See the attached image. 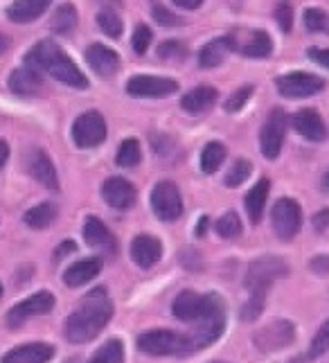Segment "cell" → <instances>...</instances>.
<instances>
[{
	"instance_id": "obj_40",
	"label": "cell",
	"mask_w": 329,
	"mask_h": 363,
	"mask_svg": "<svg viewBox=\"0 0 329 363\" xmlns=\"http://www.w3.org/2000/svg\"><path fill=\"white\" fill-rule=\"evenodd\" d=\"M329 352V318L320 325L309 343V359H320Z\"/></svg>"
},
{
	"instance_id": "obj_11",
	"label": "cell",
	"mask_w": 329,
	"mask_h": 363,
	"mask_svg": "<svg viewBox=\"0 0 329 363\" xmlns=\"http://www.w3.org/2000/svg\"><path fill=\"white\" fill-rule=\"evenodd\" d=\"M151 210L160 221H179L183 217V196L172 181H160L151 190Z\"/></svg>"
},
{
	"instance_id": "obj_17",
	"label": "cell",
	"mask_w": 329,
	"mask_h": 363,
	"mask_svg": "<svg viewBox=\"0 0 329 363\" xmlns=\"http://www.w3.org/2000/svg\"><path fill=\"white\" fill-rule=\"evenodd\" d=\"M129 253H131V259L135 267L149 271L162 259V242L154 235H138V237H133Z\"/></svg>"
},
{
	"instance_id": "obj_19",
	"label": "cell",
	"mask_w": 329,
	"mask_h": 363,
	"mask_svg": "<svg viewBox=\"0 0 329 363\" xmlns=\"http://www.w3.org/2000/svg\"><path fill=\"white\" fill-rule=\"evenodd\" d=\"M102 257H84L63 271V284L70 286V289H79V286L93 282L102 273Z\"/></svg>"
},
{
	"instance_id": "obj_35",
	"label": "cell",
	"mask_w": 329,
	"mask_h": 363,
	"mask_svg": "<svg viewBox=\"0 0 329 363\" xmlns=\"http://www.w3.org/2000/svg\"><path fill=\"white\" fill-rule=\"evenodd\" d=\"M302 25L311 34H329V14L323 7H307L302 14Z\"/></svg>"
},
{
	"instance_id": "obj_18",
	"label": "cell",
	"mask_w": 329,
	"mask_h": 363,
	"mask_svg": "<svg viewBox=\"0 0 329 363\" xmlns=\"http://www.w3.org/2000/svg\"><path fill=\"white\" fill-rule=\"evenodd\" d=\"M102 199L113 210H129L135 206L138 192L131 181L122 177H111L102 185Z\"/></svg>"
},
{
	"instance_id": "obj_13",
	"label": "cell",
	"mask_w": 329,
	"mask_h": 363,
	"mask_svg": "<svg viewBox=\"0 0 329 363\" xmlns=\"http://www.w3.org/2000/svg\"><path fill=\"white\" fill-rule=\"evenodd\" d=\"M106 120L99 111H86L72 122V140L79 149H95L106 140Z\"/></svg>"
},
{
	"instance_id": "obj_51",
	"label": "cell",
	"mask_w": 329,
	"mask_h": 363,
	"mask_svg": "<svg viewBox=\"0 0 329 363\" xmlns=\"http://www.w3.org/2000/svg\"><path fill=\"white\" fill-rule=\"evenodd\" d=\"M7 158H9V145L5 140H0V167H5Z\"/></svg>"
},
{
	"instance_id": "obj_49",
	"label": "cell",
	"mask_w": 329,
	"mask_h": 363,
	"mask_svg": "<svg viewBox=\"0 0 329 363\" xmlns=\"http://www.w3.org/2000/svg\"><path fill=\"white\" fill-rule=\"evenodd\" d=\"M74 250H77V244H74V242H63V244L55 250V259L59 262V259H63L66 255L74 253Z\"/></svg>"
},
{
	"instance_id": "obj_15",
	"label": "cell",
	"mask_w": 329,
	"mask_h": 363,
	"mask_svg": "<svg viewBox=\"0 0 329 363\" xmlns=\"http://www.w3.org/2000/svg\"><path fill=\"white\" fill-rule=\"evenodd\" d=\"M179 91V82L172 77H158V74H135L126 82V93L131 97L160 99L169 97Z\"/></svg>"
},
{
	"instance_id": "obj_7",
	"label": "cell",
	"mask_w": 329,
	"mask_h": 363,
	"mask_svg": "<svg viewBox=\"0 0 329 363\" xmlns=\"http://www.w3.org/2000/svg\"><path fill=\"white\" fill-rule=\"evenodd\" d=\"M230 52H237L248 59H267L273 55V39L267 30L237 28L225 34Z\"/></svg>"
},
{
	"instance_id": "obj_38",
	"label": "cell",
	"mask_w": 329,
	"mask_h": 363,
	"mask_svg": "<svg viewBox=\"0 0 329 363\" xmlns=\"http://www.w3.org/2000/svg\"><path fill=\"white\" fill-rule=\"evenodd\" d=\"M252 93H255V86L252 84H244V86H239V89L225 99V104H223V108H225V113H239L248 102H250V97H252Z\"/></svg>"
},
{
	"instance_id": "obj_9",
	"label": "cell",
	"mask_w": 329,
	"mask_h": 363,
	"mask_svg": "<svg viewBox=\"0 0 329 363\" xmlns=\"http://www.w3.org/2000/svg\"><path fill=\"white\" fill-rule=\"evenodd\" d=\"M327 82L323 77L313 72H305V70H294V72H286L280 74L275 79V89L282 97L286 99H307L313 97L325 91Z\"/></svg>"
},
{
	"instance_id": "obj_45",
	"label": "cell",
	"mask_w": 329,
	"mask_h": 363,
	"mask_svg": "<svg viewBox=\"0 0 329 363\" xmlns=\"http://www.w3.org/2000/svg\"><path fill=\"white\" fill-rule=\"evenodd\" d=\"M181 264L187 269V271H201L203 269V257L196 248H185L181 253Z\"/></svg>"
},
{
	"instance_id": "obj_23",
	"label": "cell",
	"mask_w": 329,
	"mask_h": 363,
	"mask_svg": "<svg viewBox=\"0 0 329 363\" xmlns=\"http://www.w3.org/2000/svg\"><path fill=\"white\" fill-rule=\"evenodd\" d=\"M219 99V91L214 89V86H196V89L187 91L181 99V108L185 111V113L189 116H201L206 113V111H210L214 104H217Z\"/></svg>"
},
{
	"instance_id": "obj_52",
	"label": "cell",
	"mask_w": 329,
	"mask_h": 363,
	"mask_svg": "<svg viewBox=\"0 0 329 363\" xmlns=\"http://www.w3.org/2000/svg\"><path fill=\"white\" fill-rule=\"evenodd\" d=\"M208 223H210V219H208V217H201V219H199V226H196V237H203V235L208 233Z\"/></svg>"
},
{
	"instance_id": "obj_4",
	"label": "cell",
	"mask_w": 329,
	"mask_h": 363,
	"mask_svg": "<svg viewBox=\"0 0 329 363\" xmlns=\"http://www.w3.org/2000/svg\"><path fill=\"white\" fill-rule=\"evenodd\" d=\"M221 307H225V303H223V298L217 294H196L192 289H185L174 298L172 314L181 323L194 325V323L203 320L206 316L212 314V311H217Z\"/></svg>"
},
{
	"instance_id": "obj_48",
	"label": "cell",
	"mask_w": 329,
	"mask_h": 363,
	"mask_svg": "<svg viewBox=\"0 0 329 363\" xmlns=\"http://www.w3.org/2000/svg\"><path fill=\"white\" fill-rule=\"evenodd\" d=\"M311 226L316 233H325L329 228V208H323V210L316 212L313 219H311Z\"/></svg>"
},
{
	"instance_id": "obj_8",
	"label": "cell",
	"mask_w": 329,
	"mask_h": 363,
	"mask_svg": "<svg viewBox=\"0 0 329 363\" xmlns=\"http://www.w3.org/2000/svg\"><path fill=\"white\" fill-rule=\"evenodd\" d=\"M271 226H273V235L280 242L296 240V235L302 228V208L296 199L291 196L277 199L271 210Z\"/></svg>"
},
{
	"instance_id": "obj_14",
	"label": "cell",
	"mask_w": 329,
	"mask_h": 363,
	"mask_svg": "<svg viewBox=\"0 0 329 363\" xmlns=\"http://www.w3.org/2000/svg\"><path fill=\"white\" fill-rule=\"evenodd\" d=\"M55 305H57V300H55L52 294L39 291V294L25 298V300H21V303H16L14 307H11L7 311V316H5V323H7L9 330H16V328H21L23 323H28L30 318L50 314V311L55 309Z\"/></svg>"
},
{
	"instance_id": "obj_39",
	"label": "cell",
	"mask_w": 329,
	"mask_h": 363,
	"mask_svg": "<svg viewBox=\"0 0 329 363\" xmlns=\"http://www.w3.org/2000/svg\"><path fill=\"white\" fill-rule=\"evenodd\" d=\"M189 55V50L179 39H167L158 45V59L162 61H183Z\"/></svg>"
},
{
	"instance_id": "obj_57",
	"label": "cell",
	"mask_w": 329,
	"mask_h": 363,
	"mask_svg": "<svg viewBox=\"0 0 329 363\" xmlns=\"http://www.w3.org/2000/svg\"><path fill=\"white\" fill-rule=\"evenodd\" d=\"M0 298H3V284H0Z\"/></svg>"
},
{
	"instance_id": "obj_20",
	"label": "cell",
	"mask_w": 329,
	"mask_h": 363,
	"mask_svg": "<svg viewBox=\"0 0 329 363\" xmlns=\"http://www.w3.org/2000/svg\"><path fill=\"white\" fill-rule=\"evenodd\" d=\"M84 240L91 248L104 250L108 255L118 253V240L113 237V233L108 230V226L97 217H86L84 221Z\"/></svg>"
},
{
	"instance_id": "obj_10",
	"label": "cell",
	"mask_w": 329,
	"mask_h": 363,
	"mask_svg": "<svg viewBox=\"0 0 329 363\" xmlns=\"http://www.w3.org/2000/svg\"><path fill=\"white\" fill-rule=\"evenodd\" d=\"M289 118L282 108H271V113L264 120L260 129V152L267 160H277L282 154L284 138H286Z\"/></svg>"
},
{
	"instance_id": "obj_56",
	"label": "cell",
	"mask_w": 329,
	"mask_h": 363,
	"mask_svg": "<svg viewBox=\"0 0 329 363\" xmlns=\"http://www.w3.org/2000/svg\"><path fill=\"white\" fill-rule=\"evenodd\" d=\"M63 363H82V359H79V357H72V359H68V361H63Z\"/></svg>"
},
{
	"instance_id": "obj_58",
	"label": "cell",
	"mask_w": 329,
	"mask_h": 363,
	"mask_svg": "<svg viewBox=\"0 0 329 363\" xmlns=\"http://www.w3.org/2000/svg\"><path fill=\"white\" fill-rule=\"evenodd\" d=\"M212 363H225V361H212Z\"/></svg>"
},
{
	"instance_id": "obj_26",
	"label": "cell",
	"mask_w": 329,
	"mask_h": 363,
	"mask_svg": "<svg viewBox=\"0 0 329 363\" xmlns=\"http://www.w3.org/2000/svg\"><path fill=\"white\" fill-rule=\"evenodd\" d=\"M52 5V0H14L9 7H7V18L11 23H32L36 18H41L45 11Z\"/></svg>"
},
{
	"instance_id": "obj_53",
	"label": "cell",
	"mask_w": 329,
	"mask_h": 363,
	"mask_svg": "<svg viewBox=\"0 0 329 363\" xmlns=\"http://www.w3.org/2000/svg\"><path fill=\"white\" fill-rule=\"evenodd\" d=\"M320 187H323L325 192H329V167L323 172V177H320Z\"/></svg>"
},
{
	"instance_id": "obj_6",
	"label": "cell",
	"mask_w": 329,
	"mask_h": 363,
	"mask_svg": "<svg viewBox=\"0 0 329 363\" xmlns=\"http://www.w3.org/2000/svg\"><path fill=\"white\" fill-rule=\"evenodd\" d=\"M296 336H298V330L289 318H273L252 334V345H255V350L262 354H273V352H282L289 345H294Z\"/></svg>"
},
{
	"instance_id": "obj_31",
	"label": "cell",
	"mask_w": 329,
	"mask_h": 363,
	"mask_svg": "<svg viewBox=\"0 0 329 363\" xmlns=\"http://www.w3.org/2000/svg\"><path fill=\"white\" fill-rule=\"evenodd\" d=\"M55 219H57V208L52 203H39L25 212V223L34 230H43L48 226H52Z\"/></svg>"
},
{
	"instance_id": "obj_27",
	"label": "cell",
	"mask_w": 329,
	"mask_h": 363,
	"mask_svg": "<svg viewBox=\"0 0 329 363\" xmlns=\"http://www.w3.org/2000/svg\"><path fill=\"white\" fill-rule=\"evenodd\" d=\"M41 89H43L41 74H39V70H34L30 66L16 68L9 74V91L21 97H32L36 93H41Z\"/></svg>"
},
{
	"instance_id": "obj_5",
	"label": "cell",
	"mask_w": 329,
	"mask_h": 363,
	"mask_svg": "<svg viewBox=\"0 0 329 363\" xmlns=\"http://www.w3.org/2000/svg\"><path fill=\"white\" fill-rule=\"evenodd\" d=\"M225 332V307L212 311L210 316H206L203 320L194 323V330L189 334H183V352L181 359L192 357L201 350L210 347L212 343H217L221 339V334Z\"/></svg>"
},
{
	"instance_id": "obj_22",
	"label": "cell",
	"mask_w": 329,
	"mask_h": 363,
	"mask_svg": "<svg viewBox=\"0 0 329 363\" xmlns=\"http://www.w3.org/2000/svg\"><path fill=\"white\" fill-rule=\"evenodd\" d=\"M55 357V345L50 343H25L3 357V363H50Z\"/></svg>"
},
{
	"instance_id": "obj_29",
	"label": "cell",
	"mask_w": 329,
	"mask_h": 363,
	"mask_svg": "<svg viewBox=\"0 0 329 363\" xmlns=\"http://www.w3.org/2000/svg\"><path fill=\"white\" fill-rule=\"evenodd\" d=\"M77 7H74L72 3H63L55 9L52 18H50V28H52V32L57 34H70L74 28H77Z\"/></svg>"
},
{
	"instance_id": "obj_55",
	"label": "cell",
	"mask_w": 329,
	"mask_h": 363,
	"mask_svg": "<svg viewBox=\"0 0 329 363\" xmlns=\"http://www.w3.org/2000/svg\"><path fill=\"white\" fill-rule=\"evenodd\" d=\"M289 363H307V359L305 357H296L294 361H289Z\"/></svg>"
},
{
	"instance_id": "obj_24",
	"label": "cell",
	"mask_w": 329,
	"mask_h": 363,
	"mask_svg": "<svg viewBox=\"0 0 329 363\" xmlns=\"http://www.w3.org/2000/svg\"><path fill=\"white\" fill-rule=\"evenodd\" d=\"M269 194H271V181L264 179V177L248 190V194L244 199V206H246V215H248L252 226H260V221L264 217V210H267Z\"/></svg>"
},
{
	"instance_id": "obj_21",
	"label": "cell",
	"mask_w": 329,
	"mask_h": 363,
	"mask_svg": "<svg viewBox=\"0 0 329 363\" xmlns=\"http://www.w3.org/2000/svg\"><path fill=\"white\" fill-rule=\"evenodd\" d=\"M86 61L99 77H113L120 70V55L102 43H93L86 48Z\"/></svg>"
},
{
	"instance_id": "obj_28",
	"label": "cell",
	"mask_w": 329,
	"mask_h": 363,
	"mask_svg": "<svg viewBox=\"0 0 329 363\" xmlns=\"http://www.w3.org/2000/svg\"><path fill=\"white\" fill-rule=\"evenodd\" d=\"M228 52H230V45H228V39L225 36H219V39H212L208 41L203 48L199 50V66L203 70H212L221 66Z\"/></svg>"
},
{
	"instance_id": "obj_41",
	"label": "cell",
	"mask_w": 329,
	"mask_h": 363,
	"mask_svg": "<svg viewBox=\"0 0 329 363\" xmlns=\"http://www.w3.org/2000/svg\"><path fill=\"white\" fill-rule=\"evenodd\" d=\"M264 307H267V296H248L242 311H239V318L244 323H255L262 316Z\"/></svg>"
},
{
	"instance_id": "obj_36",
	"label": "cell",
	"mask_w": 329,
	"mask_h": 363,
	"mask_svg": "<svg viewBox=\"0 0 329 363\" xmlns=\"http://www.w3.org/2000/svg\"><path fill=\"white\" fill-rule=\"evenodd\" d=\"M97 25H99V30H102L106 36H111V39H120L122 36V30H124V23L120 18V14L116 9H102L97 14Z\"/></svg>"
},
{
	"instance_id": "obj_1",
	"label": "cell",
	"mask_w": 329,
	"mask_h": 363,
	"mask_svg": "<svg viewBox=\"0 0 329 363\" xmlns=\"http://www.w3.org/2000/svg\"><path fill=\"white\" fill-rule=\"evenodd\" d=\"M113 314H116V309H113V303L106 289L104 286H97V289L88 294L82 300V305L66 318L63 334H66V339L74 345L91 343L104 332Z\"/></svg>"
},
{
	"instance_id": "obj_47",
	"label": "cell",
	"mask_w": 329,
	"mask_h": 363,
	"mask_svg": "<svg viewBox=\"0 0 329 363\" xmlns=\"http://www.w3.org/2000/svg\"><path fill=\"white\" fill-rule=\"evenodd\" d=\"M307 57L313 61V64H318L329 70V48H318V45L307 48Z\"/></svg>"
},
{
	"instance_id": "obj_34",
	"label": "cell",
	"mask_w": 329,
	"mask_h": 363,
	"mask_svg": "<svg viewBox=\"0 0 329 363\" xmlns=\"http://www.w3.org/2000/svg\"><path fill=\"white\" fill-rule=\"evenodd\" d=\"M214 230H217L221 240H237V237L244 233V223L235 210H228L217 219V223H214Z\"/></svg>"
},
{
	"instance_id": "obj_33",
	"label": "cell",
	"mask_w": 329,
	"mask_h": 363,
	"mask_svg": "<svg viewBox=\"0 0 329 363\" xmlns=\"http://www.w3.org/2000/svg\"><path fill=\"white\" fill-rule=\"evenodd\" d=\"M143 160V149H140V143L135 140V138H126V140L120 145L118 154H116V162L124 169H131V167H138Z\"/></svg>"
},
{
	"instance_id": "obj_54",
	"label": "cell",
	"mask_w": 329,
	"mask_h": 363,
	"mask_svg": "<svg viewBox=\"0 0 329 363\" xmlns=\"http://www.w3.org/2000/svg\"><path fill=\"white\" fill-rule=\"evenodd\" d=\"M7 48V39H5V36L3 34H0V52H3V50Z\"/></svg>"
},
{
	"instance_id": "obj_42",
	"label": "cell",
	"mask_w": 329,
	"mask_h": 363,
	"mask_svg": "<svg viewBox=\"0 0 329 363\" xmlns=\"http://www.w3.org/2000/svg\"><path fill=\"white\" fill-rule=\"evenodd\" d=\"M151 41H154V32H151L149 25L140 23L138 28L133 30V36H131V48H133V52L135 55H145Z\"/></svg>"
},
{
	"instance_id": "obj_32",
	"label": "cell",
	"mask_w": 329,
	"mask_h": 363,
	"mask_svg": "<svg viewBox=\"0 0 329 363\" xmlns=\"http://www.w3.org/2000/svg\"><path fill=\"white\" fill-rule=\"evenodd\" d=\"M88 363H124V343L120 339H108L95 350Z\"/></svg>"
},
{
	"instance_id": "obj_44",
	"label": "cell",
	"mask_w": 329,
	"mask_h": 363,
	"mask_svg": "<svg viewBox=\"0 0 329 363\" xmlns=\"http://www.w3.org/2000/svg\"><path fill=\"white\" fill-rule=\"evenodd\" d=\"M275 23L280 25V30L284 34H289L291 30H294V5L289 3V0H280V3L275 5Z\"/></svg>"
},
{
	"instance_id": "obj_50",
	"label": "cell",
	"mask_w": 329,
	"mask_h": 363,
	"mask_svg": "<svg viewBox=\"0 0 329 363\" xmlns=\"http://www.w3.org/2000/svg\"><path fill=\"white\" fill-rule=\"evenodd\" d=\"M172 3H174L176 7H181V9L194 11V9H199L201 5H203V0H172Z\"/></svg>"
},
{
	"instance_id": "obj_37",
	"label": "cell",
	"mask_w": 329,
	"mask_h": 363,
	"mask_svg": "<svg viewBox=\"0 0 329 363\" xmlns=\"http://www.w3.org/2000/svg\"><path fill=\"white\" fill-rule=\"evenodd\" d=\"M252 174V165H250V160L246 158H237L230 169L225 172V177H223V185L225 187H239L242 183L248 181V177Z\"/></svg>"
},
{
	"instance_id": "obj_25",
	"label": "cell",
	"mask_w": 329,
	"mask_h": 363,
	"mask_svg": "<svg viewBox=\"0 0 329 363\" xmlns=\"http://www.w3.org/2000/svg\"><path fill=\"white\" fill-rule=\"evenodd\" d=\"M28 169L32 177L39 181L43 187H48V190H59V179H57V169L52 165V160H50V156L45 152H41V149H34V152L30 154L28 158Z\"/></svg>"
},
{
	"instance_id": "obj_46",
	"label": "cell",
	"mask_w": 329,
	"mask_h": 363,
	"mask_svg": "<svg viewBox=\"0 0 329 363\" xmlns=\"http://www.w3.org/2000/svg\"><path fill=\"white\" fill-rule=\"evenodd\" d=\"M309 271L313 275H318V278H327V275H329V255L327 253L313 255L309 259Z\"/></svg>"
},
{
	"instance_id": "obj_43",
	"label": "cell",
	"mask_w": 329,
	"mask_h": 363,
	"mask_svg": "<svg viewBox=\"0 0 329 363\" xmlns=\"http://www.w3.org/2000/svg\"><path fill=\"white\" fill-rule=\"evenodd\" d=\"M151 16H154V21L162 25V28H179V25H183V18L179 14H174L172 9H167L160 3L151 5Z\"/></svg>"
},
{
	"instance_id": "obj_12",
	"label": "cell",
	"mask_w": 329,
	"mask_h": 363,
	"mask_svg": "<svg viewBox=\"0 0 329 363\" xmlns=\"http://www.w3.org/2000/svg\"><path fill=\"white\" fill-rule=\"evenodd\" d=\"M138 350L147 357H181L183 334L172 330H149L138 336Z\"/></svg>"
},
{
	"instance_id": "obj_2",
	"label": "cell",
	"mask_w": 329,
	"mask_h": 363,
	"mask_svg": "<svg viewBox=\"0 0 329 363\" xmlns=\"http://www.w3.org/2000/svg\"><path fill=\"white\" fill-rule=\"evenodd\" d=\"M25 64L34 70L50 72L57 82L70 86V89H77V91L88 89V77L55 41L36 43L30 52L25 55Z\"/></svg>"
},
{
	"instance_id": "obj_16",
	"label": "cell",
	"mask_w": 329,
	"mask_h": 363,
	"mask_svg": "<svg viewBox=\"0 0 329 363\" xmlns=\"http://www.w3.org/2000/svg\"><path fill=\"white\" fill-rule=\"evenodd\" d=\"M289 122H291V127H294V131L300 138H305L307 143L320 145L327 140V135H329V129H327L323 116L313 108H300L298 113L291 116Z\"/></svg>"
},
{
	"instance_id": "obj_3",
	"label": "cell",
	"mask_w": 329,
	"mask_h": 363,
	"mask_svg": "<svg viewBox=\"0 0 329 363\" xmlns=\"http://www.w3.org/2000/svg\"><path fill=\"white\" fill-rule=\"evenodd\" d=\"M289 275V264L286 259L277 257V255H262L255 257L248 264L244 286L248 296H269L271 286Z\"/></svg>"
},
{
	"instance_id": "obj_30",
	"label": "cell",
	"mask_w": 329,
	"mask_h": 363,
	"mask_svg": "<svg viewBox=\"0 0 329 363\" xmlns=\"http://www.w3.org/2000/svg\"><path fill=\"white\" fill-rule=\"evenodd\" d=\"M228 156V149L223 143L219 140H212L203 147V152H201V169H203V174H214L219 172L223 160Z\"/></svg>"
}]
</instances>
